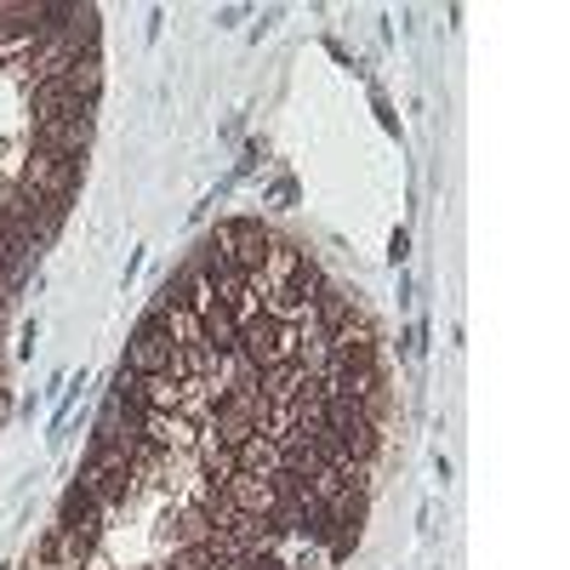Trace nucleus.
<instances>
[{
    "mask_svg": "<svg viewBox=\"0 0 570 570\" xmlns=\"http://www.w3.org/2000/svg\"><path fill=\"white\" fill-rule=\"evenodd\" d=\"M177 537H183V548H188V542H212L206 513H200V508H183V513H177Z\"/></svg>",
    "mask_w": 570,
    "mask_h": 570,
    "instance_id": "nucleus-10",
    "label": "nucleus"
},
{
    "mask_svg": "<svg viewBox=\"0 0 570 570\" xmlns=\"http://www.w3.org/2000/svg\"><path fill=\"white\" fill-rule=\"evenodd\" d=\"M137 434L149 440V445H160L166 456H188V451H195V440H200V422H188L183 411H142L137 416Z\"/></svg>",
    "mask_w": 570,
    "mask_h": 570,
    "instance_id": "nucleus-3",
    "label": "nucleus"
},
{
    "mask_svg": "<svg viewBox=\"0 0 570 570\" xmlns=\"http://www.w3.org/2000/svg\"><path fill=\"white\" fill-rule=\"evenodd\" d=\"M234 468L257 473V480H274V473H285V445L257 428V434H246L240 445H234Z\"/></svg>",
    "mask_w": 570,
    "mask_h": 570,
    "instance_id": "nucleus-7",
    "label": "nucleus"
},
{
    "mask_svg": "<svg viewBox=\"0 0 570 570\" xmlns=\"http://www.w3.org/2000/svg\"><path fill=\"white\" fill-rule=\"evenodd\" d=\"M58 531H63V537H75L80 548H98V537H104V508L91 502L80 485H69V491H63V502H58Z\"/></svg>",
    "mask_w": 570,
    "mask_h": 570,
    "instance_id": "nucleus-5",
    "label": "nucleus"
},
{
    "mask_svg": "<svg viewBox=\"0 0 570 570\" xmlns=\"http://www.w3.org/2000/svg\"><path fill=\"white\" fill-rule=\"evenodd\" d=\"M91 149V120H35V155L86 160Z\"/></svg>",
    "mask_w": 570,
    "mask_h": 570,
    "instance_id": "nucleus-4",
    "label": "nucleus"
},
{
    "mask_svg": "<svg viewBox=\"0 0 570 570\" xmlns=\"http://www.w3.org/2000/svg\"><path fill=\"white\" fill-rule=\"evenodd\" d=\"M80 171L86 160H58V155H29L23 166V188L40 200H52V206H69L75 200V188H80Z\"/></svg>",
    "mask_w": 570,
    "mask_h": 570,
    "instance_id": "nucleus-2",
    "label": "nucleus"
},
{
    "mask_svg": "<svg viewBox=\"0 0 570 570\" xmlns=\"http://www.w3.org/2000/svg\"><path fill=\"white\" fill-rule=\"evenodd\" d=\"M200 343L223 360V354H234V348H240V320H234L228 308H206L200 314Z\"/></svg>",
    "mask_w": 570,
    "mask_h": 570,
    "instance_id": "nucleus-9",
    "label": "nucleus"
},
{
    "mask_svg": "<svg viewBox=\"0 0 570 570\" xmlns=\"http://www.w3.org/2000/svg\"><path fill=\"white\" fill-rule=\"evenodd\" d=\"M217 491H223V502H228L234 513H246V519H274V513H279L274 480H257V473H234V480H223Z\"/></svg>",
    "mask_w": 570,
    "mask_h": 570,
    "instance_id": "nucleus-6",
    "label": "nucleus"
},
{
    "mask_svg": "<svg viewBox=\"0 0 570 570\" xmlns=\"http://www.w3.org/2000/svg\"><path fill=\"white\" fill-rule=\"evenodd\" d=\"M80 491L109 513V508H120V502L137 491V473H131V462H126L120 451L91 445V456H86V468H80Z\"/></svg>",
    "mask_w": 570,
    "mask_h": 570,
    "instance_id": "nucleus-1",
    "label": "nucleus"
},
{
    "mask_svg": "<svg viewBox=\"0 0 570 570\" xmlns=\"http://www.w3.org/2000/svg\"><path fill=\"white\" fill-rule=\"evenodd\" d=\"M166 365H171V343H166V331H160L155 320H142V325H137V337H131V348H126V371L155 376V371H166Z\"/></svg>",
    "mask_w": 570,
    "mask_h": 570,
    "instance_id": "nucleus-8",
    "label": "nucleus"
}]
</instances>
